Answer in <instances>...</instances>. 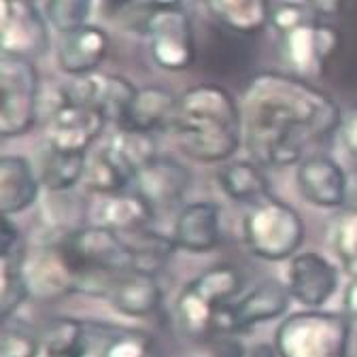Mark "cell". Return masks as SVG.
I'll use <instances>...</instances> for the list:
<instances>
[{
  "instance_id": "ab89813d",
  "label": "cell",
  "mask_w": 357,
  "mask_h": 357,
  "mask_svg": "<svg viewBox=\"0 0 357 357\" xmlns=\"http://www.w3.org/2000/svg\"><path fill=\"white\" fill-rule=\"evenodd\" d=\"M105 3V7L109 9V11H121V9H126L128 5H132L134 0H102Z\"/></svg>"
},
{
  "instance_id": "484cf974",
  "label": "cell",
  "mask_w": 357,
  "mask_h": 357,
  "mask_svg": "<svg viewBox=\"0 0 357 357\" xmlns=\"http://www.w3.org/2000/svg\"><path fill=\"white\" fill-rule=\"evenodd\" d=\"M102 149L132 178V183H134V178H137V174L151 160L158 158L155 141H153L151 134L137 132V130H126V128H119L113 137H109V141L102 145Z\"/></svg>"
},
{
  "instance_id": "8d00e7d4",
  "label": "cell",
  "mask_w": 357,
  "mask_h": 357,
  "mask_svg": "<svg viewBox=\"0 0 357 357\" xmlns=\"http://www.w3.org/2000/svg\"><path fill=\"white\" fill-rule=\"evenodd\" d=\"M139 3L147 9V15H149V13H155V11L181 9L183 0H139Z\"/></svg>"
},
{
  "instance_id": "d6986e66",
  "label": "cell",
  "mask_w": 357,
  "mask_h": 357,
  "mask_svg": "<svg viewBox=\"0 0 357 357\" xmlns=\"http://www.w3.org/2000/svg\"><path fill=\"white\" fill-rule=\"evenodd\" d=\"M289 62L296 66L298 73L310 75L317 73L324 62L336 52L338 47V32L330 26H321L310 22L291 34L283 36Z\"/></svg>"
},
{
  "instance_id": "ffe728a7",
  "label": "cell",
  "mask_w": 357,
  "mask_h": 357,
  "mask_svg": "<svg viewBox=\"0 0 357 357\" xmlns=\"http://www.w3.org/2000/svg\"><path fill=\"white\" fill-rule=\"evenodd\" d=\"M178 98L166 87L160 85H147L137 89V96L130 102L123 119L119 121V128L137 130L145 134H153L155 130L170 128L172 115L176 111Z\"/></svg>"
},
{
  "instance_id": "2e32d148",
  "label": "cell",
  "mask_w": 357,
  "mask_h": 357,
  "mask_svg": "<svg viewBox=\"0 0 357 357\" xmlns=\"http://www.w3.org/2000/svg\"><path fill=\"white\" fill-rule=\"evenodd\" d=\"M190 183L192 174L183 164L158 155L137 174L132 185L158 213L162 208H170L181 200L190 190Z\"/></svg>"
},
{
  "instance_id": "e575fe53",
  "label": "cell",
  "mask_w": 357,
  "mask_h": 357,
  "mask_svg": "<svg viewBox=\"0 0 357 357\" xmlns=\"http://www.w3.org/2000/svg\"><path fill=\"white\" fill-rule=\"evenodd\" d=\"M338 134H340L342 147H344L353 158H357V105H351V107L342 113Z\"/></svg>"
},
{
  "instance_id": "8fae6325",
  "label": "cell",
  "mask_w": 357,
  "mask_h": 357,
  "mask_svg": "<svg viewBox=\"0 0 357 357\" xmlns=\"http://www.w3.org/2000/svg\"><path fill=\"white\" fill-rule=\"evenodd\" d=\"M64 96L70 102L89 107L107 117V121H119L123 119L130 102L137 96V87L128 79L117 75H85L75 77L70 85H66Z\"/></svg>"
},
{
  "instance_id": "f35d334b",
  "label": "cell",
  "mask_w": 357,
  "mask_h": 357,
  "mask_svg": "<svg viewBox=\"0 0 357 357\" xmlns=\"http://www.w3.org/2000/svg\"><path fill=\"white\" fill-rule=\"evenodd\" d=\"M344 206H357V170L353 174H349V188H347Z\"/></svg>"
},
{
  "instance_id": "7a4b0ae2",
  "label": "cell",
  "mask_w": 357,
  "mask_h": 357,
  "mask_svg": "<svg viewBox=\"0 0 357 357\" xmlns=\"http://www.w3.org/2000/svg\"><path fill=\"white\" fill-rule=\"evenodd\" d=\"M168 130L188 158L204 164L226 162L241 145V111L226 87L194 85L178 98Z\"/></svg>"
},
{
  "instance_id": "83f0119b",
  "label": "cell",
  "mask_w": 357,
  "mask_h": 357,
  "mask_svg": "<svg viewBox=\"0 0 357 357\" xmlns=\"http://www.w3.org/2000/svg\"><path fill=\"white\" fill-rule=\"evenodd\" d=\"M211 15L226 28L253 34L271 22V9L266 0H206Z\"/></svg>"
},
{
  "instance_id": "d6a6232c",
  "label": "cell",
  "mask_w": 357,
  "mask_h": 357,
  "mask_svg": "<svg viewBox=\"0 0 357 357\" xmlns=\"http://www.w3.org/2000/svg\"><path fill=\"white\" fill-rule=\"evenodd\" d=\"M28 296L26 271H0V315L5 321L13 317Z\"/></svg>"
},
{
  "instance_id": "60d3db41",
  "label": "cell",
  "mask_w": 357,
  "mask_h": 357,
  "mask_svg": "<svg viewBox=\"0 0 357 357\" xmlns=\"http://www.w3.org/2000/svg\"><path fill=\"white\" fill-rule=\"evenodd\" d=\"M249 357H275V349L273 347H268V344H259L251 351Z\"/></svg>"
},
{
  "instance_id": "603a6c76",
  "label": "cell",
  "mask_w": 357,
  "mask_h": 357,
  "mask_svg": "<svg viewBox=\"0 0 357 357\" xmlns=\"http://www.w3.org/2000/svg\"><path fill=\"white\" fill-rule=\"evenodd\" d=\"M119 234L130 253V271L149 277H155L160 271H164L166 264L172 259L174 251L178 249L174 238H168L149 228Z\"/></svg>"
},
{
  "instance_id": "d590c367",
  "label": "cell",
  "mask_w": 357,
  "mask_h": 357,
  "mask_svg": "<svg viewBox=\"0 0 357 357\" xmlns=\"http://www.w3.org/2000/svg\"><path fill=\"white\" fill-rule=\"evenodd\" d=\"M344 315L351 319H357V275L351 279L344 291Z\"/></svg>"
},
{
  "instance_id": "1f68e13d",
  "label": "cell",
  "mask_w": 357,
  "mask_h": 357,
  "mask_svg": "<svg viewBox=\"0 0 357 357\" xmlns=\"http://www.w3.org/2000/svg\"><path fill=\"white\" fill-rule=\"evenodd\" d=\"M40 338L34 336L26 326L5 321L0 336V357H36L40 351Z\"/></svg>"
},
{
  "instance_id": "4dcf8cb0",
  "label": "cell",
  "mask_w": 357,
  "mask_h": 357,
  "mask_svg": "<svg viewBox=\"0 0 357 357\" xmlns=\"http://www.w3.org/2000/svg\"><path fill=\"white\" fill-rule=\"evenodd\" d=\"M89 13L92 0H47V20L62 34L83 28Z\"/></svg>"
},
{
  "instance_id": "ac0fdd59",
  "label": "cell",
  "mask_w": 357,
  "mask_h": 357,
  "mask_svg": "<svg viewBox=\"0 0 357 357\" xmlns=\"http://www.w3.org/2000/svg\"><path fill=\"white\" fill-rule=\"evenodd\" d=\"M174 243L178 249L206 253L219 245V206L213 202H192L181 208L174 221Z\"/></svg>"
},
{
  "instance_id": "836d02e7",
  "label": "cell",
  "mask_w": 357,
  "mask_h": 357,
  "mask_svg": "<svg viewBox=\"0 0 357 357\" xmlns=\"http://www.w3.org/2000/svg\"><path fill=\"white\" fill-rule=\"evenodd\" d=\"M310 22H315V15H312V7H308V5L281 3L279 7H275L271 11V24L281 36H287L294 30H298Z\"/></svg>"
},
{
  "instance_id": "f546056e",
  "label": "cell",
  "mask_w": 357,
  "mask_h": 357,
  "mask_svg": "<svg viewBox=\"0 0 357 357\" xmlns=\"http://www.w3.org/2000/svg\"><path fill=\"white\" fill-rule=\"evenodd\" d=\"M332 245L342 268L355 277L357 275V206H342L332 228Z\"/></svg>"
},
{
  "instance_id": "8992f818",
  "label": "cell",
  "mask_w": 357,
  "mask_h": 357,
  "mask_svg": "<svg viewBox=\"0 0 357 357\" xmlns=\"http://www.w3.org/2000/svg\"><path fill=\"white\" fill-rule=\"evenodd\" d=\"M0 134L3 139L22 137L38 119V75L30 60L3 56L0 62Z\"/></svg>"
},
{
  "instance_id": "5b68a950",
  "label": "cell",
  "mask_w": 357,
  "mask_h": 357,
  "mask_svg": "<svg viewBox=\"0 0 357 357\" xmlns=\"http://www.w3.org/2000/svg\"><path fill=\"white\" fill-rule=\"evenodd\" d=\"M243 234L253 255L268 261H281L296 255L300 249L304 241V223L291 204L268 196L247 213Z\"/></svg>"
},
{
  "instance_id": "30bf717a",
  "label": "cell",
  "mask_w": 357,
  "mask_h": 357,
  "mask_svg": "<svg viewBox=\"0 0 357 357\" xmlns=\"http://www.w3.org/2000/svg\"><path fill=\"white\" fill-rule=\"evenodd\" d=\"M107 117L94 109L70 102L64 92L58 96V105L47 115L50 145L62 151L85 153L105 130Z\"/></svg>"
},
{
  "instance_id": "44dd1931",
  "label": "cell",
  "mask_w": 357,
  "mask_h": 357,
  "mask_svg": "<svg viewBox=\"0 0 357 357\" xmlns=\"http://www.w3.org/2000/svg\"><path fill=\"white\" fill-rule=\"evenodd\" d=\"M107 298L121 315L139 319L151 315V312L160 308L162 287L155 281V277L128 271L115 277Z\"/></svg>"
},
{
  "instance_id": "3957f363",
  "label": "cell",
  "mask_w": 357,
  "mask_h": 357,
  "mask_svg": "<svg viewBox=\"0 0 357 357\" xmlns=\"http://www.w3.org/2000/svg\"><path fill=\"white\" fill-rule=\"evenodd\" d=\"M243 275L230 264H219L190 281L176 298V321L192 340L215 334L217 312L241 291Z\"/></svg>"
},
{
  "instance_id": "e0dca14e",
  "label": "cell",
  "mask_w": 357,
  "mask_h": 357,
  "mask_svg": "<svg viewBox=\"0 0 357 357\" xmlns=\"http://www.w3.org/2000/svg\"><path fill=\"white\" fill-rule=\"evenodd\" d=\"M111 47V38L100 26L85 24L83 28L64 34L58 47V66L70 77L92 75Z\"/></svg>"
},
{
  "instance_id": "cb8c5ba5",
  "label": "cell",
  "mask_w": 357,
  "mask_h": 357,
  "mask_svg": "<svg viewBox=\"0 0 357 357\" xmlns=\"http://www.w3.org/2000/svg\"><path fill=\"white\" fill-rule=\"evenodd\" d=\"M40 342L47 357H92L96 328L79 319L58 317L47 321Z\"/></svg>"
},
{
  "instance_id": "4316f807",
  "label": "cell",
  "mask_w": 357,
  "mask_h": 357,
  "mask_svg": "<svg viewBox=\"0 0 357 357\" xmlns=\"http://www.w3.org/2000/svg\"><path fill=\"white\" fill-rule=\"evenodd\" d=\"M87 158L85 153L62 151L47 145L40 158V183L52 194H62L73 190L85 176Z\"/></svg>"
},
{
  "instance_id": "4fadbf2b",
  "label": "cell",
  "mask_w": 357,
  "mask_h": 357,
  "mask_svg": "<svg viewBox=\"0 0 357 357\" xmlns=\"http://www.w3.org/2000/svg\"><path fill=\"white\" fill-rule=\"evenodd\" d=\"M94 200L85 208V215L94 226H102L115 232H132L149 228L155 219L153 206L137 192V190H121L113 194H92Z\"/></svg>"
},
{
  "instance_id": "ba28073f",
  "label": "cell",
  "mask_w": 357,
  "mask_h": 357,
  "mask_svg": "<svg viewBox=\"0 0 357 357\" xmlns=\"http://www.w3.org/2000/svg\"><path fill=\"white\" fill-rule=\"evenodd\" d=\"M3 56L36 60L50 47V34L32 0H0Z\"/></svg>"
},
{
  "instance_id": "f1b7e54d",
  "label": "cell",
  "mask_w": 357,
  "mask_h": 357,
  "mask_svg": "<svg viewBox=\"0 0 357 357\" xmlns=\"http://www.w3.org/2000/svg\"><path fill=\"white\" fill-rule=\"evenodd\" d=\"M96 357H158L155 342L149 334L128 328H96Z\"/></svg>"
},
{
  "instance_id": "d4e9b609",
  "label": "cell",
  "mask_w": 357,
  "mask_h": 357,
  "mask_svg": "<svg viewBox=\"0 0 357 357\" xmlns=\"http://www.w3.org/2000/svg\"><path fill=\"white\" fill-rule=\"evenodd\" d=\"M217 181L221 192L238 204L253 206L266 200L268 196H273L271 183H268V178L257 162H230L217 172Z\"/></svg>"
},
{
  "instance_id": "9c48e42d",
  "label": "cell",
  "mask_w": 357,
  "mask_h": 357,
  "mask_svg": "<svg viewBox=\"0 0 357 357\" xmlns=\"http://www.w3.org/2000/svg\"><path fill=\"white\" fill-rule=\"evenodd\" d=\"M289 287H285L277 279H268L253 287L247 296H243L234 304H226L215 319V332L232 334L253 328L255 324H264L281 317L289 306Z\"/></svg>"
},
{
  "instance_id": "52a82bcc",
  "label": "cell",
  "mask_w": 357,
  "mask_h": 357,
  "mask_svg": "<svg viewBox=\"0 0 357 357\" xmlns=\"http://www.w3.org/2000/svg\"><path fill=\"white\" fill-rule=\"evenodd\" d=\"M145 32L149 36V50L166 70H185L194 64V32L190 15L183 9L155 11L147 15Z\"/></svg>"
},
{
  "instance_id": "7c38bea8",
  "label": "cell",
  "mask_w": 357,
  "mask_h": 357,
  "mask_svg": "<svg viewBox=\"0 0 357 357\" xmlns=\"http://www.w3.org/2000/svg\"><path fill=\"white\" fill-rule=\"evenodd\" d=\"M298 190L319 208H342L347 200L349 174L328 155H308L298 166Z\"/></svg>"
},
{
  "instance_id": "9a60e30c",
  "label": "cell",
  "mask_w": 357,
  "mask_h": 357,
  "mask_svg": "<svg viewBox=\"0 0 357 357\" xmlns=\"http://www.w3.org/2000/svg\"><path fill=\"white\" fill-rule=\"evenodd\" d=\"M287 287L291 298L300 304L321 306L338 287V271L330 259L319 253H300L289 261Z\"/></svg>"
},
{
  "instance_id": "6da1fadb",
  "label": "cell",
  "mask_w": 357,
  "mask_h": 357,
  "mask_svg": "<svg viewBox=\"0 0 357 357\" xmlns=\"http://www.w3.org/2000/svg\"><path fill=\"white\" fill-rule=\"evenodd\" d=\"M340 117L336 102L306 79L266 73L247 89L245 143L259 166H291L308 145L328 141Z\"/></svg>"
},
{
  "instance_id": "277c9868",
  "label": "cell",
  "mask_w": 357,
  "mask_h": 357,
  "mask_svg": "<svg viewBox=\"0 0 357 357\" xmlns=\"http://www.w3.org/2000/svg\"><path fill=\"white\" fill-rule=\"evenodd\" d=\"M349 334L347 315L304 310L279 326L275 347L279 357H347Z\"/></svg>"
},
{
  "instance_id": "5bb4252c",
  "label": "cell",
  "mask_w": 357,
  "mask_h": 357,
  "mask_svg": "<svg viewBox=\"0 0 357 357\" xmlns=\"http://www.w3.org/2000/svg\"><path fill=\"white\" fill-rule=\"evenodd\" d=\"M26 281L30 296L43 302L60 300L70 291H77V279L60 241L40 247L34 257H28Z\"/></svg>"
},
{
  "instance_id": "7402d4cb",
  "label": "cell",
  "mask_w": 357,
  "mask_h": 357,
  "mask_svg": "<svg viewBox=\"0 0 357 357\" xmlns=\"http://www.w3.org/2000/svg\"><path fill=\"white\" fill-rule=\"evenodd\" d=\"M38 188L40 181L26 158L5 155L0 160V208L5 217L32 206L38 198Z\"/></svg>"
},
{
  "instance_id": "74e56055",
  "label": "cell",
  "mask_w": 357,
  "mask_h": 357,
  "mask_svg": "<svg viewBox=\"0 0 357 357\" xmlns=\"http://www.w3.org/2000/svg\"><path fill=\"white\" fill-rule=\"evenodd\" d=\"M306 3L312 7V9H317V11H328V13H334L342 0H306Z\"/></svg>"
}]
</instances>
